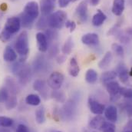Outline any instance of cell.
<instances>
[{
    "mask_svg": "<svg viewBox=\"0 0 132 132\" xmlns=\"http://www.w3.org/2000/svg\"><path fill=\"white\" fill-rule=\"evenodd\" d=\"M39 15V6L38 4L31 1L26 3L24 7L23 12L19 15L21 26L24 28H31L35 20Z\"/></svg>",
    "mask_w": 132,
    "mask_h": 132,
    "instance_id": "6da1fadb",
    "label": "cell"
},
{
    "mask_svg": "<svg viewBox=\"0 0 132 132\" xmlns=\"http://www.w3.org/2000/svg\"><path fill=\"white\" fill-rule=\"evenodd\" d=\"M15 48L16 52L21 56L19 62H24L29 52V37L26 31H23L19 35L15 44Z\"/></svg>",
    "mask_w": 132,
    "mask_h": 132,
    "instance_id": "7a4b0ae2",
    "label": "cell"
},
{
    "mask_svg": "<svg viewBox=\"0 0 132 132\" xmlns=\"http://www.w3.org/2000/svg\"><path fill=\"white\" fill-rule=\"evenodd\" d=\"M67 14L64 11L59 10L47 16L48 26L53 29H61L65 25Z\"/></svg>",
    "mask_w": 132,
    "mask_h": 132,
    "instance_id": "3957f363",
    "label": "cell"
},
{
    "mask_svg": "<svg viewBox=\"0 0 132 132\" xmlns=\"http://www.w3.org/2000/svg\"><path fill=\"white\" fill-rule=\"evenodd\" d=\"M77 103L74 100L65 102L61 110V115L66 121H71L77 114Z\"/></svg>",
    "mask_w": 132,
    "mask_h": 132,
    "instance_id": "277c9868",
    "label": "cell"
},
{
    "mask_svg": "<svg viewBox=\"0 0 132 132\" xmlns=\"http://www.w3.org/2000/svg\"><path fill=\"white\" fill-rule=\"evenodd\" d=\"M65 77L62 73L59 71H54L49 75L47 80V85L52 90H59L62 86Z\"/></svg>",
    "mask_w": 132,
    "mask_h": 132,
    "instance_id": "5b68a950",
    "label": "cell"
},
{
    "mask_svg": "<svg viewBox=\"0 0 132 132\" xmlns=\"http://www.w3.org/2000/svg\"><path fill=\"white\" fill-rule=\"evenodd\" d=\"M21 26H22L19 18L16 16H13L9 18L6 20L5 25L4 26V29L11 33L12 35H15L19 31Z\"/></svg>",
    "mask_w": 132,
    "mask_h": 132,
    "instance_id": "8992f818",
    "label": "cell"
},
{
    "mask_svg": "<svg viewBox=\"0 0 132 132\" xmlns=\"http://www.w3.org/2000/svg\"><path fill=\"white\" fill-rule=\"evenodd\" d=\"M19 78V81L22 85H26L31 79L32 77V71L29 66L27 65H21L19 70L15 75Z\"/></svg>",
    "mask_w": 132,
    "mask_h": 132,
    "instance_id": "52a82bcc",
    "label": "cell"
},
{
    "mask_svg": "<svg viewBox=\"0 0 132 132\" xmlns=\"http://www.w3.org/2000/svg\"><path fill=\"white\" fill-rule=\"evenodd\" d=\"M88 104L90 111L95 115H101L105 110V106L103 104L92 97H89Z\"/></svg>",
    "mask_w": 132,
    "mask_h": 132,
    "instance_id": "ba28073f",
    "label": "cell"
},
{
    "mask_svg": "<svg viewBox=\"0 0 132 132\" xmlns=\"http://www.w3.org/2000/svg\"><path fill=\"white\" fill-rule=\"evenodd\" d=\"M75 15L79 22H85L88 19V3L86 1L81 2L75 9Z\"/></svg>",
    "mask_w": 132,
    "mask_h": 132,
    "instance_id": "9c48e42d",
    "label": "cell"
},
{
    "mask_svg": "<svg viewBox=\"0 0 132 132\" xmlns=\"http://www.w3.org/2000/svg\"><path fill=\"white\" fill-rule=\"evenodd\" d=\"M106 87V90L108 92V93L109 94L111 98H117L119 95V92H120V88L121 86L119 85V83L116 81H111L108 83H107L105 85Z\"/></svg>",
    "mask_w": 132,
    "mask_h": 132,
    "instance_id": "30bf717a",
    "label": "cell"
},
{
    "mask_svg": "<svg viewBox=\"0 0 132 132\" xmlns=\"http://www.w3.org/2000/svg\"><path fill=\"white\" fill-rule=\"evenodd\" d=\"M104 114L105 118L112 123H116L118 118V109L114 105H110L108 108H105V110L104 111Z\"/></svg>",
    "mask_w": 132,
    "mask_h": 132,
    "instance_id": "8fae6325",
    "label": "cell"
},
{
    "mask_svg": "<svg viewBox=\"0 0 132 132\" xmlns=\"http://www.w3.org/2000/svg\"><path fill=\"white\" fill-rule=\"evenodd\" d=\"M38 48L41 52H46L48 50V42L45 33L38 32L36 34Z\"/></svg>",
    "mask_w": 132,
    "mask_h": 132,
    "instance_id": "7c38bea8",
    "label": "cell"
},
{
    "mask_svg": "<svg viewBox=\"0 0 132 132\" xmlns=\"http://www.w3.org/2000/svg\"><path fill=\"white\" fill-rule=\"evenodd\" d=\"M99 42V36L96 33H86L81 37V42L85 45H97Z\"/></svg>",
    "mask_w": 132,
    "mask_h": 132,
    "instance_id": "4fadbf2b",
    "label": "cell"
},
{
    "mask_svg": "<svg viewBox=\"0 0 132 132\" xmlns=\"http://www.w3.org/2000/svg\"><path fill=\"white\" fill-rule=\"evenodd\" d=\"M116 73H117V76H118L120 81L125 84L128 81L129 79V71L128 68L126 67V65L123 63L119 64L117 68H116Z\"/></svg>",
    "mask_w": 132,
    "mask_h": 132,
    "instance_id": "5bb4252c",
    "label": "cell"
},
{
    "mask_svg": "<svg viewBox=\"0 0 132 132\" xmlns=\"http://www.w3.org/2000/svg\"><path fill=\"white\" fill-rule=\"evenodd\" d=\"M34 71L38 73L45 71L47 68V62L43 56H38L33 62Z\"/></svg>",
    "mask_w": 132,
    "mask_h": 132,
    "instance_id": "9a60e30c",
    "label": "cell"
},
{
    "mask_svg": "<svg viewBox=\"0 0 132 132\" xmlns=\"http://www.w3.org/2000/svg\"><path fill=\"white\" fill-rule=\"evenodd\" d=\"M104 123H105V120L101 115H96L95 117L92 118L90 120L88 123V126L91 129L100 131L101 130Z\"/></svg>",
    "mask_w": 132,
    "mask_h": 132,
    "instance_id": "2e32d148",
    "label": "cell"
},
{
    "mask_svg": "<svg viewBox=\"0 0 132 132\" xmlns=\"http://www.w3.org/2000/svg\"><path fill=\"white\" fill-rule=\"evenodd\" d=\"M17 52L11 47L6 46L3 52V59L7 62H14L17 59Z\"/></svg>",
    "mask_w": 132,
    "mask_h": 132,
    "instance_id": "e0dca14e",
    "label": "cell"
},
{
    "mask_svg": "<svg viewBox=\"0 0 132 132\" xmlns=\"http://www.w3.org/2000/svg\"><path fill=\"white\" fill-rule=\"evenodd\" d=\"M125 7V0H114L112 5V13L117 16H120L122 15Z\"/></svg>",
    "mask_w": 132,
    "mask_h": 132,
    "instance_id": "ac0fdd59",
    "label": "cell"
},
{
    "mask_svg": "<svg viewBox=\"0 0 132 132\" xmlns=\"http://www.w3.org/2000/svg\"><path fill=\"white\" fill-rule=\"evenodd\" d=\"M106 19H107L106 15L101 9H98L97 12L94 15V16L92 18V22L93 26L98 27L104 24V22Z\"/></svg>",
    "mask_w": 132,
    "mask_h": 132,
    "instance_id": "d6986e66",
    "label": "cell"
},
{
    "mask_svg": "<svg viewBox=\"0 0 132 132\" xmlns=\"http://www.w3.org/2000/svg\"><path fill=\"white\" fill-rule=\"evenodd\" d=\"M80 68L78 63V61L75 58H71L69 61L68 65V73L72 77H77L79 75Z\"/></svg>",
    "mask_w": 132,
    "mask_h": 132,
    "instance_id": "ffe728a7",
    "label": "cell"
},
{
    "mask_svg": "<svg viewBox=\"0 0 132 132\" xmlns=\"http://www.w3.org/2000/svg\"><path fill=\"white\" fill-rule=\"evenodd\" d=\"M112 60H113V55L111 52H107L103 56V58L101 59V60L98 62V67L101 69H105L110 65Z\"/></svg>",
    "mask_w": 132,
    "mask_h": 132,
    "instance_id": "44dd1931",
    "label": "cell"
},
{
    "mask_svg": "<svg viewBox=\"0 0 132 132\" xmlns=\"http://www.w3.org/2000/svg\"><path fill=\"white\" fill-rule=\"evenodd\" d=\"M46 85L47 84L42 79H37L33 83V89L36 92H40L42 95L46 93Z\"/></svg>",
    "mask_w": 132,
    "mask_h": 132,
    "instance_id": "7402d4cb",
    "label": "cell"
},
{
    "mask_svg": "<svg viewBox=\"0 0 132 132\" xmlns=\"http://www.w3.org/2000/svg\"><path fill=\"white\" fill-rule=\"evenodd\" d=\"M85 78V81L88 84L93 85V84L96 83V81L98 80V73L95 70L90 68L86 71Z\"/></svg>",
    "mask_w": 132,
    "mask_h": 132,
    "instance_id": "603a6c76",
    "label": "cell"
},
{
    "mask_svg": "<svg viewBox=\"0 0 132 132\" xmlns=\"http://www.w3.org/2000/svg\"><path fill=\"white\" fill-rule=\"evenodd\" d=\"M35 121L38 124L42 125L46 121L45 111V108L43 106L39 107L38 109H36L35 113Z\"/></svg>",
    "mask_w": 132,
    "mask_h": 132,
    "instance_id": "cb8c5ba5",
    "label": "cell"
},
{
    "mask_svg": "<svg viewBox=\"0 0 132 132\" xmlns=\"http://www.w3.org/2000/svg\"><path fill=\"white\" fill-rule=\"evenodd\" d=\"M117 77V73L116 71H105L104 73L101 74V81L106 85L107 83L111 81H114Z\"/></svg>",
    "mask_w": 132,
    "mask_h": 132,
    "instance_id": "d4e9b609",
    "label": "cell"
},
{
    "mask_svg": "<svg viewBox=\"0 0 132 132\" xmlns=\"http://www.w3.org/2000/svg\"><path fill=\"white\" fill-rule=\"evenodd\" d=\"M5 84H6V88L9 90V93L11 95H16L18 92V85L15 83V81L12 78H7L5 79Z\"/></svg>",
    "mask_w": 132,
    "mask_h": 132,
    "instance_id": "484cf974",
    "label": "cell"
},
{
    "mask_svg": "<svg viewBox=\"0 0 132 132\" xmlns=\"http://www.w3.org/2000/svg\"><path fill=\"white\" fill-rule=\"evenodd\" d=\"M26 102L27 104L31 106H38L41 104V98L38 95L30 94L26 96Z\"/></svg>",
    "mask_w": 132,
    "mask_h": 132,
    "instance_id": "4316f807",
    "label": "cell"
},
{
    "mask_svg": "<svg viewBox=\"0 0 132 132\" xmlns=\"http://www.w3.org/2000/svg\"><path fill=\"white\" fill-rule=\"evenodd\" d=\"M72 49H73V39L71 37H68L62 46V52L63 55H70L72 52Z\"/></svg>",
    "mask_w": 132,
    "mask_h": 132,
    "instance_id": "83f0119b",
    "label": "cell"
},
{
    "mask_svg": "<svg viewBox=\"0 0 132 132\" xmlns=\"http://www.w3.org/2000/svg\"><path fill=\"white\" fill-rule=\"evenodd\" d=\"M5 108L7 110L14 109L18 104V99H17L16 95L10 94L9 98L6 101V102L5 103Z\"/></svg>",
    "mask_w": 132,
    "mask_h": 132,
    "instance_id": "f1b7e54d",
    "label": "cell"
},
{
    "mask_svg": "<svg viewBox=\"0 0 132 132\" xmlns=\"http://www.w3.org/2000/svg\"><path fill=\"white\" fill-rule=\"evenodd\" d=\"M51 96L52 98H54L56 101L60 103H65V93L61 90H53Z\"/></svg>",
    "mask_w": 132,
    "mask_h": 132,
    "instance_id": "f546056e",
    "label": "cell"
},
{
    "mask_svg": "<svg viewBox=\"0 0 132 132\" xmlns=\"http://www.w3.org/2000/svg\"><path fill=\"white\" fill-rule=\"evenodd\" d=\"M45 35H46V38L48 39V42H55L58 38V32L55 29H46Z\"/></svg>",
    "mask_w": 132,
    "mask_h": 132,
    "instance_id": "4dcf8cb0",
    "label": "cell"
},
{
    "mask_svg": "<svg viewBox=\"0 0 132 132\" xmlns=\"http://www.w3.org/2000/svg\"><path fill=\"white\" fill-rule=\"evenodd\" d=\"M14 121L9 117L0 116V128H10L12 126Z\"/></svg>",
    "mask_w": 132,
    "mask_h": 132,
    "instance_id": "1f68e13d",
    "label": "cell"
},
{
    "mask_svg": "<svg viewBox=\"0 0 132 132\" xmlns=\"http://www.w3.org/2000/svg\"><path fill=\"white\" fill-rule=\"evenodd\" d=\"M111 48H112L113 52L118 56H120V57H123L124 56L125 50H124V48L121 45H119L118 43H113L111 45Z\"/></svg>",
    "mask_w": 132,
    "mask_h": 132,
    "instance_id": "d6a6232c",
    "label": "cell"
},
{
    "mask_svg": "<svg viewBox=\"0 0 132 132\" xmlns=\"http://www.w3.org/2000/svg\"><path fill=\"white\" fill-rule=\"evenodd\" d=\"M119 95L125 98L132 99V88H125L121 87Z\"/></svg>",
    "mask_w": 132,
    "mask_h": 132,
    "instance_id": "836d02e7",
    "label": "cell"
},
{
    "mask_svg": "<svg viewBox=\"0 0 132 132\" xmlns=\"http://www.w3.org/2000/svg\"><path fill=\"white\" fill-rule=\"evenodd\" d=\"M10 95V93L9 90L6 88V87H2L0 88V103L3 104L5 103Z\"/></svg>",
    "mask_w": 132,
    "mask_h": 132,
    "instance_id": "e575fe53",
    "label": "cell"
},
{
    "mask_svg": "<svg viewBox=\"0 0 132 132\" xmlns=\"http://www.w3.org/2000/svg\"><path fill=\"white\" fill-rule=\"evenodd\" d=\"M102 132H116V126L114 123L110 121H105L102 128Z\"/></svg>",
    "mask_w": 132,
    "mask_h": 132,
    "instance_id": "d590c367",
    "label": "cell"
},
{
    "mask_svg": "<svg viewBox=\"0 0 132 132\" xmlns=\"http://www.w3.org/2000/svg\"><path fill=\"white\" fill-rule=\"evenodd\" d=\"M48 26V23H47V16L45 15H42L40 17V19H38V21L37 22L36 24V27L38 29H46Z\"/></svg>",
    "mask_w": 132,
    "mask_h": 132,
    "instance_id": "8d00e7d4",
    "label": "cell"
},
{
    "mask_svg": "<svg viewBox=\"0 0 132 132\" xmlns=\"http://www.w3.org/2000/svg\"><path fill=\"white\" fill-rule=\"evenodd\" d=\"M12 36H13V35H12L11 33L7 32L6 30H5L3 29L2 31L0 32V40L2 42H9L12 38Z\"/></svg>",
    "mask_w": 132,
    "mask_h": 132,
    "instance_id": "74e56055",
    "label": "cell"
},
{
    "mask_svg": "<svg viewBox=\"0 0 132 132\" xmlns=\"http://www.w3.org/2000/svg\"><path fill=\"white\" fill-rule=\"evenodd\" d=\"M59 45L58 44H55L52 45V47L49 48V56L51 58H54L55 56L57 55V54H59Z\"/></svg>",
    "mask_w": 132,
    "mask_h": 132,
    "instance_id": "f35d334b",
    "label": "cell"
},
{
    "mask_svg": "<svg viewBox=\"0 0 132 132\" xmlns=\"http://www.w3.org/2000/svg\"><path fill=\"white\" fill-rule=\"evenodd\" d=\"M65 27L70 29V32H72L75 31V29H76V24L74 21H71V20H67L65 22Z\"/></svg>",
    "mask_w": 132,
    "mask_h": 132,
    "instance_id": "ab89813d",
    "label": "cell"
},
{
    "mask_svg": "<svg viewBox=\"0 0 132 132\" xmlns=\"http://www.w3.org/2000/svg\"><path fill=\"white\" fill-rule=\"evenodd\" d=\"M78 0H59V5L61 8H65L71 2H75Z\"/></svg>",
    "mask_w": 132,
    "mask_h": 132,
    "instance_id": "60d3db41",
    "label": "cell"
},
{
    "mask_svg": "<svg viewBox=\"0 0 132 132\" xmlns=\"http://www.w3.org/2000/svg\"><path fill=\"white\" fill-rule=\"evenodd\" d=\"M16 132H30V131L26 125L20 124L18 125L16 128Z\"/></svg>",
    "mask_w": 132,
    "mask_h": 132,
    "instance_id": "b9f144b4",
    "label": "cell"
},
{
    "mask_svg": "<svg viewBox=\"0 0 132 132\" xmlns=\"http://www.w3.org/2000/svg\"><path fill=\"white\" fill-rule=\"evenodd\" d=\"M65 55H61L56 58V62L58 64H62L63 62H65Z\"/></svg>",
    "mask_w": 132,
    "mask_h": 132,
    "instance_id": "7bdbcfd3",
    "label": "cell"
},
{
    "mask_svg": "<svg viewBox=\"0 0 132 132\" xmlns=\"http://www.w3.org/2000/svg\"><path fill=\"white\" fill-rule=\"evenodd\" d=\"M126 111L129 117H132V104H129L126 107Z\"/></svg>",
    "mask_w": 132,
    "mask_h": 132,
    "instance_id": "ee69618b",
    "label": "cell"
},
{
    "mask_svg": "<svg viewBox=\"0 0 132 132\" xmlns=\"http://www.w3.org/2000/svg\"><path fill=\"white\" fill-rule=\"evenodd\" d=\"M100 0H90V3L92 6H96L99 3Z\"/></svg>",
    "mask_w": 132,
    "mask_h": 132,
    "instance_id": "f6af8a7d",
    "label": "cell"
},
{
    "mask_svg": "<svg viewBox=\"0 0 132 132\" xmlns=\"http://www.w3.org/2000/svg\"><path fill=\"white\" fill-rule=\"evenodd\" d=\"M126 32H127V35L129 36V37H132V27L131 28H129L126 30Z\"/></svg>",
    "mask_w": 132,
    "mask_h": 132,
    "instance_id": "bcb514c9",
    "label": "cell"
},
{
    "mask_svg": "<svg viewBox=\"0 0 132 132\" xmlns=\"http://www.w3.org/2000/svg\"><path fill=\"white\" fill-rule=\"evenodd\" d=\"M0 132H11L8 128H0Z\"/></svg>",
    "mask_w": 132,
    "mask_h": 132,
    "instance_id": "7dc6e473",
    "label": "cell"
},
{
    "mask_svg": "<svg viewBox=\"0 0 132 132\" xmlns=\"http://www.w3.org/2000/svg\"><path fill=\"white\" fill-rule=\"evenodd\" d=\"M6 9H7V5H6V4H5V3L2 4V5H1V9H2V11H5V10H6Z\"/></svg>",
    "mask_w": 132,
    "mask_h": 132,
    "instance_id": "c3c4849f",
    "label": "cell"
},
{
    "mask_svg": "<svg viewBox=\"0 0 132 132\" xmlns=\"http://www.w3.org/2000/svg\"><path fill=\"white\" fill-rule=\"evenodd\" d=\"M45 1H48V2H53V3H55V2H56V0H45Z\"/></svg>",
    "mask_w": 132,
    "mask_h": 132,
    "instance_id": "681fc988",
    "label": "cell"
},
{
    "mask_svg": "<svg viewBox=\"0 0 132 132\" xmlns=\"http://www.w3.org/2000/svg\"><path fill=\"white\" fill-rule=\"evenodd\" d=\"M129 75L132 77V67L131 68V70H130V71H129Z\"/></svg>",
    "mask_w": 132,
    "mask_h": 132,
    "instance_id": "f907efd6",
    "label": "cell"
},
{
    "mask_svg": "<svg viewBox=\"0 0 132 132\" xmlns=\"http://www.w3.org/2000/svg\"><path fill=\"white\" fill-rule=\"evenodd\" d=\"M85 132H97V131H85Z\"/></svg>",
    "mask_w": 132,
    "mask_h": 132,
    "instance_id": "816d5d0a",
    "label": "cell"
},
{
    "mask_svg": "<svg viewBox=\"0 0 132 132\" xmlns=\"http://www.w3.org/2000/svg\"><path fill=\"white\" fill-rule=\"evenodd\" d=\"M125 132H132L131 131H125Z\"/></svg>",
    "mask_w": 132,
    "mask_h": 132,
    "instance_id": "f5cc1de1",
    "label": "cell"
},
{
    "mask_svg": "<svg viewBox=\"0 0 132 132\" xmlns=\"http://www.w3.org/2000/svg\"><path fill=\"white\" fill-rule=\"evenodd\" d=\"M11 1H16V0H11Z\"/></svg>",
    "mask_w": 132,
    "mask_h": 132,
    "instance_id": "db71d44e",
    "label": "cell"
},
{
    "mask_svg": "<svg viewBox=\"0 0 132 132\" xmlns=\"http://www.w3.org/2000/svg\"><path fill=\"white\" fill-rule=\"evenodd\" d=\"M56 132H62V131H56Z\"/></svg>",
    "mask_w": 132,
    "mask_h": 132,
    "instance_id": "11a10c76",
    "label": "cell"
}]
</instances>
